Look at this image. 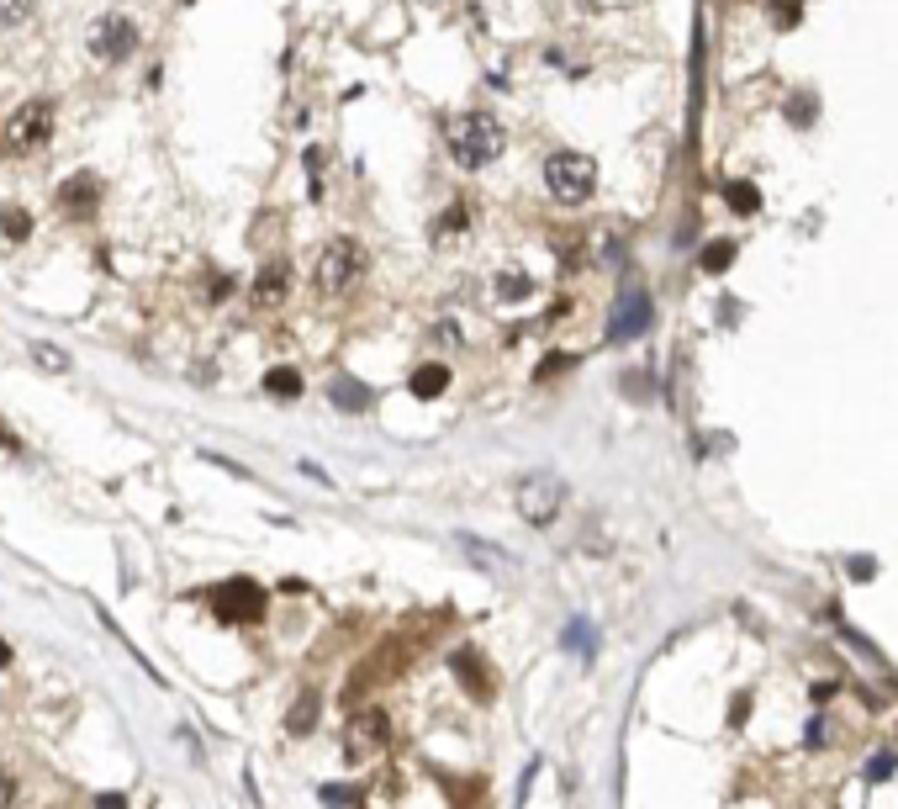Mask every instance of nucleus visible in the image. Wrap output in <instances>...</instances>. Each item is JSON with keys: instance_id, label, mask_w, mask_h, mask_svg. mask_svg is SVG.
Instances as JSON below:
<instances>
[{"instance_id": "nucleus-20", "label": "nucleus", "mask_w": 898, "mask_h": 809, "mask_svg": "<svg viewBox=\"0 0 898 809\" xmlns=\"http://www.w3.org/2000/svg\"><path fill=\"white\" fill-rule=\"evenodd\" d=\"M729 260H735V244H729V238H719V244L703 249V270H708V275H724Z\"/></svg>"}, {"instance_id": "nucleus-24", "label": "nucleus", "mask_w": 898, "mask_h": 809, "mask_svg": "<svg viewBox=\"0 0 898 809\" xmlns=\"http://www.w3.org/2000/svg\"><path fill=\"white\" fill-rule=\"evenodd\" d=\"M16 804V778L11 772H0V809H11Z\"/></svg>"}, {"instance_id": "nucleus-17", "label": "nucleus", "mask_w": 898, "mask_h": 809, "mask_svg": "<svg viewBox=\"0 0 898 809\" xmlns=\"http://www.w3.org/2000/svg\"><path fill=\"white\" fill-rule=\"evenodd\" d=\"M455 672L465 677V683H471V677H476V683H481V698H492V672H486V667H481V661H476V656H465V651H455Z\"/></svg>"}, {"instance_id": "nucleus-12", "label": "nucleus", "mask_w": 898, "mask_h": 809, "mask_svg": "<svg viewBox=\"0 0 898 809\" xmlns=\"http://www.w3.org/2000/svg\"><path fill=\"white\" fill-rule=\"evenodd\" d=\"M407 386H413V397H423V402L439 397L444 386H449V365H444V360H428V365H418V371H413V381H407Z\"/></svg>"}, {"instance_id": "nucleus-6", "label": "nucleus", "mask_w": 898, "mask_h": 809, "mask_svg": "<svg viewBox=\"0 0 898 809\" xmlns=\"http://www.w3.org/2000/svg\"><path fill=\"white\" fill-rule=\"evenodd\" d=\"M85 48H90V59H101V64H122V59H133V53H138V27H133V16H122V11L101 16V22L90 27Z\"/></svg>"}, {"instance_id": "nucleus-25", "label": "nucleus", "mask_w": 898, "mask_h": 809, "mask_svg": "<svg viewBox=\"0 0 898 809\" xmlns=\"http://www.w3.org/2000/svg\"><path fill=\"white\" fill-rule=\"evenodd\" d=\"M349 799H354L349 788H323V804H328V809H339V804H349Z\"/></svg>"}, {"instance_id": "nucleus-2", "label": "nucleus", "mask_w": 898, "mask_h": 809, "mask_svg": "<svg viewBox=\"0 0 898 809\" xmlns=\"http://www.w3.org/2000/svg\"><path fill=\"white\" fill-rule=\"evenodd\" d=\"M365 249L354 244V238H333V244L317 254V265H312V286H317V297H344V291H354L365 281Z\"/></svg>"}, {"instance_id": "nucleus-26", "label": "nucleus", "mask_w": 898, "mask_h": 809, "mask_svg": "<svg viewBox=\"0 0 898 809\" xmlns=\"http://www.w3.org/2000/svg\"><path fill=\"white\" fill-rule=\"evenodd\" d=\"M872 572H877V561H867V556H856V561H851V577H862V582H867Z\"/></svg>"}, {"instance_id": "nucleus-15", "label": "nucleus", "mask_w": 898, "mask_h": 809, "mask_svg": "<svg viewBox=\"0 0 898 809\" xmlns=\"http://www.w3.org/2000/svg\"><path fill=\"white\" fill-rule=\"evenodd\" d=\"M312 725H317V693H302V698L291 704V714H286V730H291V735H307Z\"/></svg>"}, {"instance_id": "nucleus-21", "label": "nucleus", "mask_w": 898, "mask_h": 809, "mask_svg": "<svg viewBox=\"0 0 898 809\" xmlns=\"http://www.w3.org/2000/svg\"><path fill=\"white\" fill-rule=\"evenodd\" d=\"M893 767H898V757H893V751H877V757L867 762V778H872V783H883Z\"/></svg>"}, {"instance_id": "nucleus-11", "label": "nucleus", "mask_w": 898, "mask_h": 809, "mask_svg": "<svg viewBox=\"0 0 898 809\" xmlns=\"http://www.w3.org/2000/svg\"><path fill=\"white\" fill-rule=\"evenodd\" d=\"M59 207H64L69 217H85L90 207H96V175H74V180H64Z\"/></svg>"}, {"instance_id": "nucleus-29", "label": "nucleus", "mask_w": 898, "mask_h": 809, "mask_svg": "<svg viewBox=\"0 0 898 809\" xmlns=\"http://www.w3.org/2000/svg\"><path fill=\"white\" fill-rule=\"evenodd\" d=\"M6 661H11V646H6V640H0V667H6Z\"/></svg>"}, {"instance_id": "nucleus-27", "label": "nucleus", "mask_w": 898, "mask_h": 809, "mask_svg": "<svg viewBox=\"0 0 898 809\" xmlns=\"http://www.w3.org/2000/svg\"><path fill=\"white\" fill-rule=\"evenodd\" d=\"M96 809H127V799H122V794H101Z\"/></svg>"}, {"instance_id": "nucleus-8", "label": "nucleus", "mask_w": 898, "mask_h": 809, "mask_svg": "<svg viewBox=\"0 0 898 809\" xmlns=\"http://www.w3.org/2000/svg\"><path fill=\"white\" fill-rule=\"evenodd\" d=\"M349 741H344V751L354 762H365V757H376V751H386V741H391V720H386V709H360L349 720Z\"/></svg>"}, {"instance_id": "nucleus-3", "label": "nucleus", "mask_w": 898, "mask_h": 809, "mask_svg": "<svg viewBox=\"0 0 898 809\" xmlns=\"http://www.w3.org/2000/svg\"><path fill=\"white\" fill-rule=\"evenodd\" d=\"M545 191L560 201V207H582V201H592L597 191V164L587 154L576 149H560L545 159Z\"/></svg>"}, {"instance_id": "nucleus-14", "label": "nucleus", "mask_w": 898, "mask_h": 809, "mask_svg": "<svg viewBox=\"0 0 898 809\" xmlns=\"http://www.w3.org/2000/svg\"><path fill=\"white\" fill-rule=\"evenodd\" d=\"M333 408L365 413V408H370V386H360L354 376H339V381H333Z\"/></svg>"}, {"instance_id": "nucleus-16", "label": "nucleus", "mask_w": 898, "mask_h": 809, "mask_svg": "<svg viewBox=\"0 0 898 809\" xmlns=\"http://www.w3.org/2000/svg\"><path fill=\"white\" fill-rule=\"evenodd\" d=\"M0 233H6L11 244H22V238H32V217L22 207H6V212H0Z\"/></svg>"}, {"instance_id": "nucleus-1", "label": "nucleus", "mask_w": 898, "mask_h": 809, "mask_svg": "<svg viewBox=\"0 0 898 809\" xmlns=\"http://www.w3.org/2000/svg\"><path fill=\"white\" fill-rule=\"evenodd\" d=\"M444 143H449V159L460 170H486L502 149H508V133L492 112H460L444 122Z\"/></svg>"}, {"instance_id": "nucleus-5", "label": "nucleus", "mask_w": 898, "mask_h": 809, "mask_svg": "<svg viewBox=\"0 0 898 809\" xmlns=\"http://www.w3.org/2000/svg\"><path fill=\"white\" fill-rule=\"evenodd\" d=\"M560 503H566V482H560V476H550V471H534V476H523V482L513 487L518 519L534 524V529H550L555 513H560Z\"/></svg>"}, {"instance_id": "nucleus-9", "label": "nucleus", "mask_w": 898, "mask_h": 809, "mask_svg": "<svg viewBox=\"0 0 898 809\" xmlns=\"http://www.w3.org/2000/svg\"><path fill=\"white\" fill-rule=\"evenodd\" d=\"M645 328H650V297H645V291H624L619 312L608 318V339H613V344H629V339H640Z\"/></svg>"}, {"instance_id": "nucleus-19", "label": "nucleus", "mask_w": 898, "mask_h": 809, "mask_svg": "<svg viewBox=\"0 0 898 809\" xmlns=\"http://www.w3.org/2000/svg\"><path fill=\"white\" fill-rule=\"evenodd\" d=\"M37 0H0V27H27Z\"/></svg>"}, {"instance_id": "nucleus-7", "label": "nucleus", "mask_w": 898, "mask_h": 809, "mask_svg": "<svg viewBox=\"0 0 898 809\" xmlns=\"http://www.w3.org/2000/svg\"><path fill=\"white\" fill-rule=\"evenodd\" d=\"M212 614L222 624H254L265 614V587L249 577H228L222 587H212Z\"/></svg>"}, {"instance_id": "nucleus-13", "label": "nucleus", "mask_w": 898, "mask_h": 809, "mask_svg": "<svg viewBox=\"0 0 898 809\" xmlns=\"http://www.w3.org/2000/svg\"><path fill=\"white\" fill-rule=\"evenodd\" d=\"M265 397H275V402L302 397V371H291V365H275V371H265Z\"/></svg>"}, {"instance_id": "nucleus-28", "label": "nucleus", "mask_w": 898, "mask_h": 809, "mask_svg": "<svg viewBox=\"0 0 898 809\" xmlns=\"http://www.w3.org/2000/svg\"><path fill=\"white\" fill-rule=\"evenodd\" d=\"M0 450H16V434H11L6 424H0Z\"/></svg>"}, {"instance_id": "nucleus-10", "label": "nucleus", "mask_w": 898, "mask_h": 809, "mask_svg": "<svg viewBox=\"0 0 898 809\" xmlns=\"http://www.w3.org/2000/svg\"><path fill=\"white\" fill-rule=\"evenodd\" d=\"M286 291H291V265H265L254 275L249 297H254V307H280V302H286Z\"/></svg>"}, {"instance_id": "nucleus-22", "label": "nucleus", "mask_w": 898, "mask_h": 809, "mask_svg": "<svg viewBox=\"0 0 898 809\" xmlns=\"http://www.w3.org/2000/svg\"><path fill=\"white\" fill-rule=\"evenodd\" d=\"M497 297H529V275H502Z\"/></svg>"}, {"instance_id": "nucleus-23", "label": "nucleus", "mask_w": 898, "mask_h": 809, "mask_svg": "<svg viewBox=\"0 0 898 809\" xmlns=\"http://www.w3.org/2000/svg\"><path fill=\"white\" fill-rule=\"evenodd\" d=\"M37 360H43V365H53V371H69V360L59 355V349H48V344H37Z\"/></svg>"}, {"instance_id": "nucleus-18", "label": "nucleus", "mask_w": 898, "mask_h": 809, "mask_svg": "<svg viewBox=\"0 0 898 809\" xmlns=\"http://www.w3.org/2000/svg\"><path fill=\"white\" fill-rule=\"evenodd\" d=\"M724 196H729V207H735V212H756L761 207V191L751 186V180H729Z\"/></svg>"}, {"instance_id": "nucleus-4", "label": "nucleus", "mask_w": 898, "mask_h": 809, "mask_svg": "<svg viewBox=\"0 0 898 809\" xmlns=\"http://www.w3.org/2000/svg\"><path fill=\"white\" fill-rule=\"evenodd\" d=\"M48 138H53V101H43V96L22 101L6 117V127H0V149L6 154H37Z\"/></svg>"}]
</instances>
